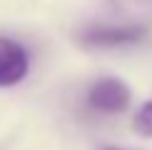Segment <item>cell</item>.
I'll list each match as a JSON object with an SVG mask.
<instances>
[{"label": "cell", "instance_id": "7a4b0ae2", "mask_svg": "<svg viewBox=\"0 0 152 150\" xmlns=\"http://www.w3.org/2000/svg\"><path fill=\"white\" fill-rule=\"evenodd\" d=\"M87 103H90V108L97 110V112L115 115V112L127 110L130 88L120 78H100L97 83L90 88V93H87Z\"/></svg>", "mask_w": 152, "mask_h": 150}, {"label": "cell", "instance_id": "5b68a950", "mask_svg": "<svg viewBox=\"0 0 152 150\" xmlns=\"http://www.w3.org/2000/svg\"><path fill=\"white\" fill-rule=\"evenodd\" d=\"M102 150H120V148H102Z\"/></svg>", "mask_w": 152, "mask_h": 150}, {"label": "cell", "instance_id": "277c9868", "mask_svg": "<svg viewBox=\"0 0 152 150\" xmlns=\"http://www.w3.org/2000/svg\"><path fill=\"white\" fill-rule=\"evenodd\" d=\"M132 128H135L142 138H152V100H147V103L137 110L135 120H132Z\"/></svg>", "mask_w": 152, "mask_h": 150}, {"label": "cell", "instance_id": "6da1fadb", "mask_svg": "<svg viewBox=\"0 0 152 150\" xmlns=\"http://www.w3.org/2000/svg\"><path fill=\"white\" fill-rule=\"evenodd\" d=\"M145 38L142 25H90L80 33V40L90 48H125Z\"/></svg>", "mask_w": 152, "mask_h": 150}, {"label": "cell", "instance_id": "3957f363", "mask_svg": "<svg viewBox=\"0 0 152 150\" xmlns=\"http://www.w3.org/2000/svg\"><path fill=\"white\" fill-rule=\"evenodd\" d=\"M30 70V55L18 40L0 35V88L23 83Z\"/></svg>", "mask_w": 152, "mask_h": 150}]
</instances>
